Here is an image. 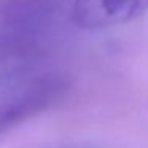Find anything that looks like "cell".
<instances>
[{
  "instance_id": "obj_1",
  "label": "cell",
  "mask_w": 148,
  "mask_h": 148,
  "mask_svg": "<svg viewBox=\"0 0 148 148\" xmlns=\"http://www.w3.org/2000/svg\"><path fill=\"white\" fill-rule=\"evenodd\" d=\"M148 11V0H75L70 18L78 27L102 30L135 21Z\"/></svg>"
},
{
  "instance_id": "obj_2",
  "label": "cell",
  "mask_w": 148,
  "mask_h": 148,
  "mask_svg": "<svg viewBox=\"0 0 148 148\" xmlns=\"http://www.w3.org/2000/svg\"><path fill=\"white\" fill-rule=\"evenodd\" d=\"M37 102L34 100H21L16 103H8V105H0V134L18 124L23 118H26L34 110Z\"/></svg>"
}]
</instances>
